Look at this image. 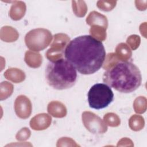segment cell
<instances>
[{"mask_svg":"<svg viewBox=\"0 0 147 147\" xmlns=\"http://www.w3.org/2000/svg\"><path fill=\"white\" fill-rule=\"evenodd\" d=\"M83 117L88 119L82 118L84 125L86 128L91 133L94 134L103 133L107 131V127L101 119L95 114L90 112H84L82 114Z\"/></svg>","mask_w":147,"mask_h":147,"instance_id":"cell-6","label":"cell"},{"mask_svg":"<svg viewBox=\"0 0 147 147\" xmlns=\"http://www.w3.org/2000/svg\"><path fill=\"white\" fill-rule=\"evenodd\" d=\"M48 84L56 90H65L72 87L77 80L76 69L67 59L63 58L50 61L45 69Z\"/></svg>","mask_w":147,"mask_h":147,"instance_id":"cell-3","label":"cell"},{"mask_svg":"<svg viewBox=\"0 0 147 147\" xmlns=\"http://www.w3.org/2000/svg\"><path fill=\"white\" fill-rule=\"evenodd\" d=\"M86 22L87 24L90 25L97 24L102 25L106 29L107 27V18L105 16L96 11H92L90 13V15L86 19Z\"/></svg>","mask_w":147,"mask_h":147,"instance_id":"cell-8","label":"cell"},{"mask_svg":"<svg viewBox=\"0 0 147 147\" xmlns=\"http://www.w3.org/2000/svg\"><path fill=\"white\" fill-rule=\"evenodd\" d=\"M111 2H105V1H98L97 3L98 7L102 10L103 11H110L115 6V3L111 5Z\"/></svg>","mask_w":147,"mask_h":147,"instance_id":"cell-9","label":"cell"},{"mask_svg":"<svg viewBox=\"0 0 147 147\" xmlns=\"http://www.w3.org/2000/svg\"><path fill=\"white\" fill-rule=\"evenodd\" d=\"M64 56L76 70L83 75H91L102 66L106 57L103 44L89 35L78 36L66 46Z\"/></svg>","mask_w":147,"mask_h":147,"instance_id":"cell-1","label":"cell"},{"mask_svg":"<svg viewBox=\"0 0 147 147\" xmlns=\"http://www.w3.org/2000/svg\"><path fill=\"white\" fill-rule=\"evenodd\" d=\"M114 99L111 88L104 83L93 85L88 92V102L91 108L102 109L110 105Z\"/></svg>","mask_w":147,"mask_h":147,"instance_id":"cell-4","label":"cell"},{"mask_svg":"<svg viewBox=\"0 0 147 147\" xmlns=\"http://www.w3.org/2000/svg\"><path fill=\"white\" fill-rule=\"evenodd\" d=\"M52 38V34L48 30L38 28L29 32L25 36V41L29 49L40 51L49 45Z\"/></svg>","mask_w":147,"mask_h":147,"instance_id":"cell-5","label":"cell"},{"mask_svg":"<svg viewBox=\"0 0 147 147\" xmlns=\"http://www.w3.org/2000/svg\"><path fill=\"white\" fill-rule=\"evenodd\" d=\"M103 68L106 69L103 75V82L120 92H132L141 84V72L131 60H115Z\"/></svg>","mask_w":147,"mask_h":147,"instance_id":"cell-2","label":"cell"},{"mask_svg":"<svg viewBox=\"0 0 147 147\" xmlns=\"http://www.w3.org/2000/svg\"><path fill=\"white\" fill-rule=\"evenodd\" d=\"M31 103L25 96L20 95L17 98L15 102V111L18 117L25 119L28 118L31 113Z\"/></svg>","mask_w":147,"mask_h":147,"instance_id":"cell-7","label":"cell"}]
</instances>
